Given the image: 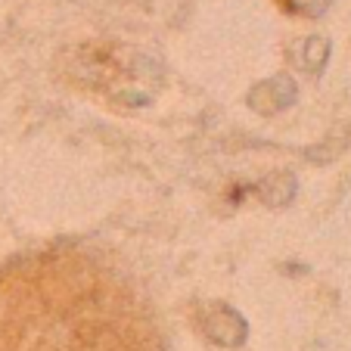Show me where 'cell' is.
Instances as JSON below:
<instances>
[{
	"label": "cell",
	"instance_id": "1",
	"mask_svg": "<svg viewBox=\"0 0 351 351\" xmlns=\"http://www.w3.org/2000/svg\"><path fill=\"white\" fill-rule=\"evenodd\" d=\"M202 330H206V339L215 345H221V348H239V345L245 342V336H249V326H245V320L239 317L233 308H212L206 317V324H202Z\"/></svg>",
	"mask_w": 351,
	"mask_h": 351
},
{
	"label": "cell",
	"instance_id": "2",
	"mask_svg": "<svg viewBox=\"0 0 351 351\" xmlns=\"http://www.w3.org/2000/svg\"><path fill=\"white\" fill-rule=\"evenodd\" d=\"M292 196H295V178L286 171L271 174V178L261 184V199H265L267 206H286Z\"/></svg>",
	"mask_w": 351,
	"mask_h": 351
}]
</instances>
